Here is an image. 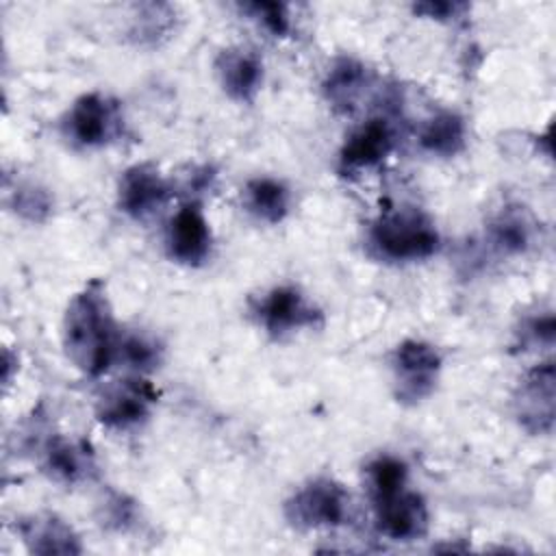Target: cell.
<instances>
[{
  "label": "cell",
  "instance_id": "1",
  "mask_svg": "<svg viewBox=\"0 0 556 556\" xmlns=\"http://www.w3.org/2000/svg\"><path fill=\"white\" fill-rule=\"evenodd\" d=\"M119 330L106 298V287L100 278L89 280L67 302L61 339L65 356L85 376L98 378L117 356Z\"/></svg>",
  "mask_w": 556,
  "mask_h": 556
},
{
  "label": "cell",
  "instance_id": "2",
  "mask_svg": "<svg viewBox=\"0 0 556 556\" xmlns=\"http://www.w3.org/2000/svg\"><path fill=\"white\" fill-rule=\"evenodd\" d=\"M441 245L434 222L419 208L380 213L367 230V250L387 263H415L432 256Z\"/></svg>",
  "mask_w": 556,
  "mask_h": 556
},
{
  "label": "cell",
  "instance_id": "3",
  "mask_svg": "<svg viewBox=\"0 0 556 556\" xmlns=\"http://www.w3.org/2000/svg\"><path fill=\"white\" fill-rule=\"evenodd\" d=\"M350 493L332 478H313L285 502V517L298 530L337 528L348 521Z\"/></svg>",
  "mask_w": 556,
  "mask_h": 556
},
{
  "label": "cell",
  "instance_id": "4",
  "mask_svg": "<svg viewBox=\"0 0 556 556\" xmlns=\"http://www.w3.org/2000/svg\"><path fill=\"white\" fill-rule=\"evenodd\" d=\"M443 358L439 350L419 339H404L391 354L393 393L402 404H417L426 400L441 374Z\"/></svg>",
  "mask_w": 556,
  "mask_h": 556
},
{
  "label": "cell",
  "instance_id": "5",
  "mask_svg": "<svg viewBox=\"0 0 556 556\" xmlns=\"http://www.w3.org/2000/svg\"><path fill=\"white\" fill-rule=\"evenodd\" d=\"M156 397V389L141 376L109 382L96 400V419L109 430H130L150 417Z\"/></svg>",
  "mask_w": 556,
  "mask_h": 556
},
{
  "label": "cell",
  "instance_id": "6",
  "mask_svg": "<svg viewBox=\"0 0 556 556\" xmlns=\"http://www.w3.org/2000/svg\"><path fill=\"white\" fill-rule=\"evenodd\" d=\"M252 313L258 326L274 339H282L295 330L321 324V311L315 308L306 295L291 285H280L263 293V298L254 302Z\"/></svg>",
  "mask_w": 556,
  "mask_h": 556
},
{
  "label": "cell",
  "instance_id": "7",
  "mask_svg": "<svg viewBox=\"0 0 556 556\" xmlns=\"http://www.w3.org/2000/svg\"><path fill=\"white\" fill-rule=\"evenodd\" d=\"M515 417L530 434H549L556 413V371L554 363H541L519 382L515 397Z\"/></svg>",
  "mask_w": 556,
  "mask_h": 556
},
{
  "label": "cell",
  "instance_id": "8",
  "mask_svg": "<svg viewBox=\"0 0 556 556\" xmlns=\"http://www.w3.org/2000/svg\"><path fill=\"white\" fill-rule=\"evenodd\" d=\"M119 122L117 104L91 91L74 100L63 119V132L78 148H98L113 139Z\"/></svg>",
  "mask_w": 556,
  "mask_h": 556
},
{
  "label": "cell",
  "instance_id": "9",
  "mask_svg": "<svg viewBox=\"0 0 556 556\" xmlns=\"http://www.w3.org/2000/svg\"><path fill=\"white\" fill-rule=\"evenodd\" d=\"M376 528L393 541H413L428 532V506L408 486L371 500Z\"/></svg>",
  "mask_w": 556,
  "mask_h": 556
},
{
  "label": "cell",
  "instance_id": "10",
  "mask_svg": "<svg viewBox=\"0 0 556 556\" xmlns=\"http://www.w3.org/2000/svg\"><path fill=\"white\" fill-rule=\"evenodd\" d=\"M211 245L213 235L202 206L198 202L182 204L172 215L165 232L167 256L180 265L198 267L208 258Z\"/></svg>",
  "mask_w": 556,
  "mask_h": 556
},
{
  "label": "cell",
  "instance_id": "11",
  "mask_svg": "<svg viewBox=\"0 0 556 556\" xmlns=\"http://www.w3.org/2000/svg\"><path fill=\"white\" fill-rule=\"evenodd\" d=\"M172 185L150 163L128 167L117 182V206L132 219H146L167 204Z\"/></svg>",
  "mask_w": 556,
  "mask_h": 556
},
{
  "label": "cell",
  "instance_id": "12",
  "mask_svg": "<svg viewBox=\"0 0 556 556\" xmlns=\"http://www.w3.org/2000/svg\"><path fill=\"white\" fill-rule=\"evenodd\" d=\"M395 143L393 126L387 117H369L356 126L339 150V172H358L378 165Z\"/></svg>",
  "mask_w": 556,
  "mask_h": 556
},
{
  "label": "cell",
  "instance_id": "13",
  "mask_svg": "<svg viewBox=\"0 0 556 556\" xmlns=\"http://www.w3.org/2000/svg\"><path fill=\"white\" fill-rule=\"evenodd\" d=\"M43 471L65 484L85 482L96 473V454L85 439L50 434L41 443Z\"/></svg>",
  "mask_w": 556,
  "mask_h": 556
},
{
  "label": "cell",
  "instance_id": "14",
  "mask_svg": "<svg viewBox=\"0 0 556 556\" xmlns=\"http://www.w3.org/2000/svg\"><path fill=\"white\" fill-rule=\"evenodd\" d=\"M215 74L230 100L252 102L263 83V61L250 48H224L215 59Z\"/></svg>",
  "mask_w": 556,
  "mask_h": 556
},
{
  "label": "cell",
  "instance_id": "15",
  "mask_svg": "<svg viewBox=\"0 0 556 556\" xmlns=\"http://www.w3.org/2000/svg\"><path fill=\"white\" fill-rule=\"evenodd\" d=\"M17 534L30 554H80L83 545L74 528L54 513H33L17 521Z\"/></svg>",
  "mask_w": 556,
  "mask_h": 556
},
{
  "label": "cell",
  "instance_id": "16",
  "mask_svg": "<svg viewBox=\"0 0 556 556\" xmlns=\"http://www.w3.org/2000/svg\"><path fill=\"white\" fill-rule=\"evenodd\" d=\"M367 83H369V72H367L365 63H361L354 56H339L330 65L321 89L334 111L352 113L356 109V102L361 100Z\"/></svg>",
  "mask_w": 556,
  "mask_h": 556
},
{
  "label": "cell",
  "instance_id": "17",
  "mask_svg": "<svg viewBox=\"0 0 556 556\" xmlns=\"http://www.w3.org/2000/svg\"><path fill=\"white\" fill-rule=\"evenodd\" d=\"M534 226L536 224L523 206H506L491 219L486 235L500 254L517 256L532 248L536 230Z\"/></svg>",
  "mask_w": 556,
  "mask_h": 556
},
{
  "label": "cell",
  "instance_id": "18",
  "mask_svg": "<svg viewBox=\"0 0 556 556\" xmlns=\"http://www.w3.org/2000/svg\"><path fill=\"white\" fill-rule=\"evenodd\" d=\"M289 189L271 176H256L243 187V206L250 215L265 224H278L289 213Z\"/></svg>",
  "mask_w": 556,
  "mask_h": 556
},
{
  "label": "cell",
  "instance_id": "19",
  "mask_svg": "<svg viewBox=\"0 0 556 556\" xmlns=\"http://www.w3.org/2000/svg\"><path fill=\"white\" fill-rule=\"evenodd\" d=\"M465 119L454 111L434 113L419 132V146L437 156H454L465 148Z\"/></svg>",
  "mask_w": 556,
  "mask_h": 556
},
{
  "label": "cell",
  "instance_id": "20",
  "mask_svg": "<svg viewBox=\"0 0 556 556\" xmlns=\"http://www.w3.org/2000/svg\"><path fill=\"white\" fill-rule=\"evenodd\" d=\"M408 480V467L395 458V456H378L365 467V482L369 500L393 493L402 486H406Z\"/></svg>",
  "mask_w": 556,
  "mask_h": 556
},
{
  "label": "cell",
  "instance_id": "21",
  "mask_svg": "<svg viewBox=\"0 0 556 556\" xmlns=\"http://www.w3.org/2000/svg\"><path fill=\"white\" fill-rule=\"evenodd\" d=\"M161 352L163 348L152 337L141 332H124L119 334L115 361L119 358L126 363V367L135 369L137 374H146L159 367Z\"/></svg>",
  "mask_w": 556,
  "mask_h": 556
},
{
  "label": "cell",
  "instance_id": "22",
  "mask_svg": "<svg viewBox=\"0 0 556 556\" xmlns=\"http://www.w3.org/2000/svg\"><path fill=\"white\" fill-rule=\"evenodd\" d=\"M139 15L132 26V35L139 37V41H159L165 37L174 24V9L169 4H141L137 7Z\"/></svg>",
  "mask_w": 556,
  "mask_h": 556
},
{
  "label": "cell",
  "instance_id": "23",
  "mask_svg": "<svg viewBox=\"0 0 556 556\" xmlns=\"http://www.w3.org/2000/svg\"><path fill=\"white\" fill-rule=\"evenodd\" d=\"M241 9L258 20V24L271 33L274 37H285L289 30H291V22H289V11H287V4L282 2H245L241 4Z\"/></svg>",
  "mask_w": 556,
  "mask_h": 556
},
{
  "label": "cell",
  "instance_id": "24",
  "mask_svg": "<svg viewBox=\"0 0 556 556\" xmlns=\"http://www.w3.org/2000/svg\"><path fill=\"white\" fill-rule=\"evenodd\" d=\"M102 508V523L106 528H115V530H126L135 523V517H137V506L130 497H126L124 493H117V491H111L104 502L100 504Z\"/></svg>",
  "mask_w": 556,
  "mask_h": 556
},
{
  "label": "cell",
  "instance_id": "25",
  "mask_svg": "<svg viewBox=\"0 0 556 556\" xmlns=\"http://www.w3.org/2000/svg\"><path fill=\"white\" fill-rule=\"evenodd\" d=\"M15 211L22 215V217H28L33 222H39L48 215L50 211V198L46 191H41L39 187H17V193H15Z\"/></svg>",
  "mask_w": 556,
  "mask_h": 556
},
{
  "label": "cell",
  "instance_id": "26",
  "mask_svg": "<svg viewBox=\"0 0 556 556\" xmlns=\"http://www.w3.org/2000/svg\"><path fill=\"white\" fill-rule=\"evenodd\" d=\"M554 332H556V324H554V315L545 313V315H536L532 319H528L523 324L521 330V341L523 343H554Z\"/></svg>",
  "mask_w": 556,
  "mask_h": 556
},
{
  "label": "cell",
  "instance_id": "27",
  "mask_svg": "<svg viewBox=\"0 0 556 556\" xmlns=\"http://www.w3.org/2000/svg\"><path fill=\"white\" fill-rule=\"evenodd\" d=\"M465 9V4H458V2H421V4H415L413 11L424 15V17H432V20H447V17H454L456 11Z\"/></svg>",
  "mask_w": 556,
  "mask_h": 556
}]
</instances>
